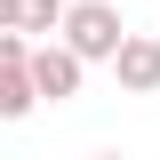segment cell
Here are the masks:
<instances>
[{"label": "cell", "mask_w": 160, "mask_h": 160, "mask_svg": "<svg viewBox=\"0 0 160 160\" xmlns=\"http://www.w3.org/2000/svg\"><path fill=\"white\" fill-rule=\"evenodd\" d=\"M120 32H128V16H120L112 0H64V16H56V40L72 48L80 64H104L120 48Z\"/></svg>", "instance_id": "6da1fadb"}, {"label": "cell", "mask_w": 160, "mask_h": 160, "mask_svg": "<svg viewBox=\"0 0 160 160\" xmlns=\"http://www.w3.org/2000/svg\"><path fill=\"white\" fill-rule=\"evenodd\" d=\"M24 72H32V96L40 104H64L80 96V80H88V64L64 48V40H32V56H24Z\"/></svg>", "instance_id": "7a4b0ae2"}, {"label": "cell", "mask_w": 160, "mask_h": 160, "mask_svg": "<svg viewBox=\"0 0 160 160\" xmlns=\"http://www.w3.org/2000/svg\"><path fill=\"white\" fill-rule=\"evenodd\" d=\"M104 64H112V80L128 88V96H152V88H160V40L152 32H120V48Z\"/></svg>", "instance_id": "3957f363"}, {"label": "cell", "mask_w": 160, "mask_h": 160, "mask_svg": "<svg viewBox=\"0 0 160 160\" xmlns=\"http://www.w3.org/2000/svg\"><path fill=\"white\" fill-rule=\"evenodd\" d=\"M32 72H24V64H16V72H0V120H8V128H16V120H32Z\"/></svg>", "instance_id": "277c9868"}, {"label": "cell", "mask_w": 160, "mask_h": 160, "mask_svg": "<svg viewBox=\"0 0 160 160\" xmlns=\"http://www.w3.org/2000/svg\"><path fill=\"white\" fill-rule=\"evenodd\" d=\"M64 0H16V32H56Z\"/></svg>", "instance_id": "5b68a950"}, {"label": "cell", "mask_w": 160, "mask_h": 160, "mask_svg": "<svg viewBox=\"0 0 160 160\" xmlns=\"http://www.w3.org/2000/svg\"><path fill=\"white\" fill-rule=\"evenodd\" d=\"M24 56H32V32H16V24H0V72H16Z\"/></svg>", "instance_id": "8992f818"}, {"label": "cell", "mask_w": 160, "mask_h": 160, "mask_svg": "<svg viewBox=\"0 0 160 160\" xmlns=\"http://www.w3.org/2000/svg\"><path fill=\"white\" fill-rule=\"evenodd\" d=\"M0 24H16V0H0Z\"/></svg>", "instance_id": "52a82bcc"}]
</instances>
